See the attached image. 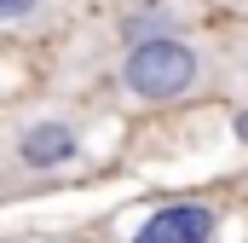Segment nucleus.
Listing matches in <instances>:
<instances>
[{"mask_svg":"<svg viewBox=\"0 0 248 243\" xmlns=\"http://www.w3.org/2000/svg\"><path fill=\"white\" fill-rule=\"evenodd\" d=\"M208 75V52L185 35H156V41H133L122 52V87L144 104H173L190 99Z\"/></svg>","mask_w":248,"mask_h":243,"instance_id":"1","label":"nucleus"},{"mask_svg":"<svg viewBox=\"0 0 248 243\" xmlns=\"http://www.w3.org/2000/svg\"><path fill=\"white\" fill-rule=\"evenodd\" d=\"M46 12V0H0V23H35Z\"/></svg>","mask_w":248,"mask_h":243,"instance_id":"4","label":"nucleus"},{"mask_svg":"<svg viewBox=\"0 0 248 243\" xmlns=\"http://www.w3.org/2000/svg\"><path fill=\"white\" fill-rule=\"evenodd\" d=\"M214 208L208 203H162L156 214H144V226L133 243H214Z\"/></svg>","mask_w":248,"mask_h":243,"instance_id":"3","label":"nucleus"},{"mask_svg":"<svg viewBox=\"0 0 248 243\" xmlns=\"http://www.w3.org/2000/svg\"><path fill=\"white\" fill-rule=\"evenodd\" d=\"M231 127H237V139L248 145V110H237V122H231Z\"/></svg>","mask_w":248,"mask_h":243,"instance_id":"5","label":"nucleus"},{"mask_svg":"<svg viewBox=\"0 0 248 243\" xmlns=\"http://www.w3.org/2000/svg\"><path fill=\"white\" fill-rule=\"evenodd\" d=\"M75 151H81V133L69 116H35L6 133V162L29 168V174H52L63 162H75Z\"/></svg>","mask_w":248,"mask_h":243,"instance_id":"2","label":"nucleus"}]
</instances>
